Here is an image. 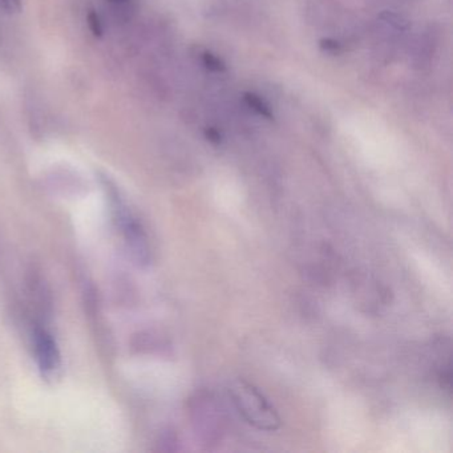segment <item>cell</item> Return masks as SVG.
Returning <instances> with one entry per match:
<instances>
[{"mask_svg": "<svg viewBox=\"0 0 453 453\" xmlns=\"http://www.w3.org/2000/svg\"><path fill=\"white\" fill-rule=\"evenodd\" d=\"M320 48L326 53H331V55H339L343 52V44L340 41L335 40V39H322L320 41Z\"/></svg>", "mask_w": 453, "mask_h": 453, "instance_id": "cell-9", "label": "cell"}, {"mask_svg": "<svg viewBox=\"0 0 453 453\" xmlns=\"http://www.w3.org/2000/svg\"><path fill=\"white\" fill-rule=\"evenodd\" d=\"M32 347L43 378H52L62 369V354L51 331L41 324L32 329Z\"/></svg>", "mask_w": 453, "mask_h": 453, "instance_id": "cell-3", "label": "cell"}, {"mask_svg": "<svg viewBox=\"0 0 453 453\" xmlns=\"http://www.w3.org/2000/svg\"><path fill=\"white\" fill-rule=\"evenodd\" d=\"M87 24L94 38L100 39L104 36V23L100 13L96 10H89L87 13Z\"/></svg>", "mask_w": 453, "mask_h": 453, "instance_id": "cell-8", "label": "cell"}, {"mask_svg": "<svg viewBox=\"0 0 453 453\" xmlns=\"http://www.w3.org/2000/svg\"><path fill=\"white\" fill-rule=\"evenodd\" d=\"M204 133H205L206 140H207L210 144L219 145L222 143V134H221V132H219L217 128L207 126Z\"/></svg>", "mask_w": 453, "mask_h": 453, "instance_id": "cell-11", "label": "cell"}, {"mask_svg": "<svg viewBox=\"0 0 453 453\" xmlns=\"http://www.w3.org/2000/svg\"><path fill=\"white\" fill-rule=\"evenodd\" d=\"M202 64L206 70L214 73H222L226 71V62L213 52L206 51L202 53Z\"/></svg>", "mask_w": 453, "mask_h": 453, "instance_id": "cell-7", "label": "cell"}, {"mask_svg": "<svg viewBox=\"0 0 453 453\" xmlns=\"http://www.w3.org/2000/svg\"><path fill=\"white\" fill-rule=\"evenodd\" d=\"M244 100H245L247 107L251 108L261 117H263L266 120H273L274 119L273 109L270 108V105L261 96H258L256 93L245 92L244 93Z\"/></svg>", "mask_w": 453, "mask_h": 453, "instance_id": "cell-5", "label": "cell"}, {"mask_svg": "<svg viewBox=\"0 0 453 453\" xmlns=\"http://www.w3.org/2000/svg\"><path fill=\"white\" fill-rule=\"evenodd\" d=\"M104 186L111 202V210L114 214V222L121 231L125 246L131 253V257L133 258L134 262L140 266L149 265L152 259V253H151L149 238L143 224L140 222L137 217L134 216L132 210L125 204L117 187L108 178H104Z\"/></svg>", "mask_w": 453, "mask_h": 453, "instance_id": "cell-1", "label": "cell"}, {"mask_svg": "<svg viewBox=\"0 0 453 453\" xmlns=\"http://www.w3.org/2000/svg\"><path fill=\"white\" fill-rule=\"evenodd\" d=\"M0 7L9 13H19L23 9V0H0Z\"/></svg>", "mask_w": 453, "mask_h": 453, "instance_id": "cell-10", "label": "cell"}, {"mask_svg": "<svg viewBox=\"0 0 453 453\" xmlns=\"http://www.w3.org/2000/svg\"><path fill=\"white\" fill-rule=\"evenodd\" d=\"M117 9H131L133 0H109Z\"/></svg>", "mask_w": 453, "mask_h": 453, "instance_id": "cell-12", "label": "cell"}, {"mask_svg": "<svg viewBox=\"0 0 453 453\" xmlns=\"http://www.w3.org/2000/svg\"><path fill=\"white\" fill-rule=\"evenodd\" d=\"M192 413L197 433L205 436L209 442L219 439L224 420L216 399H213L210 395H197L196 399H193L192 403Z\"/></svg>", "mask_w": 453, "mask_h": 453, "instance_id": "cell-4", "label": "cell"}, {"mask_svg": "<svg viewBox=\"0 0 453 453\" xmlns=\"http://www.w3.org/2000/svg\"><path fill=\"white\" fill-rule=\"evenodd\" d=\"M229 395L239 415L259 431L274 432L280 428V416L266 396L251 383L237 379L229 386Z\"/></svg>", "mask_w": 453, "mask_h": 453, "instance_id": "cell-2", "label": "cell"}, {"mask_svg": "<svg viewBox=\"0 0 453 453\" xmlns=\"http://www.w3.org/2000/svg\"><path fill=\"white\" fill-rule=\"evenodd\" d=\"M379 19L384 21V23H387V24H390L391 27H393L398 31H407L408 27H410V23L404 16L396 13V12H392V11H383L379 15Z\"/></svg>", "mask_w": 453, "mask_h": 453, "instance_id": "cell-6", "label": "cell"}]
</instances>
